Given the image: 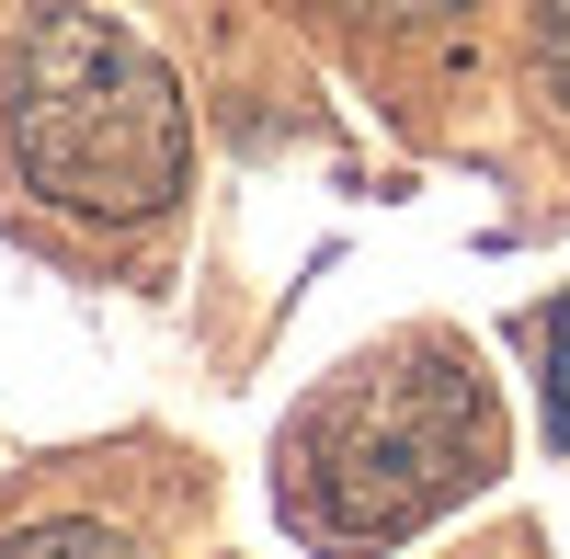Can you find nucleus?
Here are the masks:
<instances>
[{
    "instance_id": "nucleus-1",
    "label": "nucleus",
    "mask_w": 570,
    "mask_h": 559,
    "mask_svg": "<svg viewBox=\"0 0 570 559\" xmlns=\"http://www.w3.org/2000/svg\"><path fill=\"white\" fill-rule=\"evenodd\" d=\"M491 469H502V411L468 365V343L411 332V343H376L365 365H343L285 423L274 491L308 548L365 559V548H400L411 526H434L445 502H468Z\"/></svg>"
},
{
    "instance_id": "nucleus-2",
    "label": "nucleus",
    "mask_w": 570,
    "mask_h": 559,
    "mask_svg": "<svg viewBox=\"0 0 570 559\" xmlns=\"http://www.w3.org/2000/svg\"><path fill=\"white\" fill-rule=\"evenodd\" d=\"M12 160L69 217H149L183 195V80L115 12L46 0L12 46Z\"/></svg>"
},
{
    "instance_id": "nucleus-3",
    "label": "nucleus",
    "mask_w": 570,
    "mask_h": 559,
    "mask_svg": "<svg viewBox=\"0 0 570 559\" xmlns=\"http://www.w3.org/2000/svg\"><path fill=\"white\" fill-rule=\"evenodd\" d=\"M0 559H137L115 526H80V514H58V526H23V537H0Z\"/></svg>"
},
{
    "instance_id": "nucleus-4",
    "label": "nucleus",
    "mask_w": 570,
    "mask_h": 559,
    "mask_svg": "<svg viewBox=\"0 0 570 559\" xmlns=\"http://www.w3.org/2000/svg\"><path fill=\"white\" fill-rule=\"evenodd\" d=\"M537 354H548V445H570V297H548Z\"/></svg>"
},
{
    "instance_id": "nucleus-5",
    "label": "nucleus",
    "mask_w": 570,
    "mask_h": 559,
    "mask_svg": "<svg viewBox=\"0 0 570 559\" xmlns=\"http://www.w3.org/2000/svg\"><path fill=\"white\" fill-rule=\"evenodd\" d=\"M537 69H548L559 104H570V0H537Z\"/></svg>"
},
{
    "instance_id": "nucleus-6",
    "label": "nucleus",
    "mask_w": 570,
    "mask_h": 559,
    "mask_svg": "<svg viewBox=\"0 0 570 559\" xmlns=\"http://www.w3.org/2000/svg\"><path fill=\"white\" fill-rule=\"evenodd\" d=\"M331 12H354V23H434V12H468V0H331Z\"/></svg>"
},
{
    "instance_id": "nucleus-7",
    "label": "nucleus",
    "mask_w": 570,
    "mask_h": 559,
    "mask_svg": "<svg viewBox=\"0 0 570 559\" xmlns=\"http://www.w3.org/2000/svg\"><path fill=\"white\" fill-rule=\"evenodd\" d=\"M491 559H525V548H491Z\"/></svg>"
}]
</instances>
